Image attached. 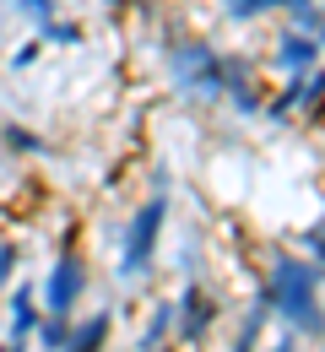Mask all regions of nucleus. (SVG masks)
<instances>
[{
	"label": "nucleus",
	"instance_id": "obj_1",
	"mask_svg": "<svg viewBox=\"0 0 325 352\" xmlns=\"http://www.w3.org/2000/svg\"><path fill=\"white\" fill-rule=\"evenodd\" d=\"M271 287H277L282 309H287L298 325H309V331L320 325V320H315V276H309L298 261H282V265H277V276H271Z\"/></svg>",
	"mask_w": 325,
	"mask_h": 352
},
{
	"label": "nucleus",
	"instance_id": "obj_6",
	"mask_svg": "<svg viewBox=\"0 0 325 352\" xmlns=\"http://www.w3.org/2000/svg\"><path fill=\"white\" fill-rule=\"evenodd\" d=\"M103 331H109V325H103V320H93V325H87L82 336H76V352H98V342H103Z\"/></svg>",
	"mask_w": 325,
	"mask_h": 352
},
{
	"label": "nucleus",
	"instance_id": "obj_8",
	"mask_svg": "<svg viewBox=\"0 0 325 352\" xmlns=\"http://www.w3.org/2000/svg\"><path fill=\"white\" fill-rule=\"evenodd\" d=\"M0 276H11V250H0Z\"/></svg>",
	"mask_w": 325,
	"mask_h": 352
},
{
	"label": "nucleus",
	"instance_id": "obj_4",
	"mask_svg": "<svg viewBox=\"0 0 325 352\" xmlns=\"http://www.w3.org/2000/svg\"><path fill=\"white\" fill-rule=\"evenodd\" d=\"M282 60H287V65H309V60H315V38H287Z\"/></svg>",
	"mask_w": 325,
	"mask_h": 352
},
{
	"label": "nucleus",
	"instance_id": "obj_3",
	"mask_svg": "<svg viewBox=\"0 0 325 352\" xmlns=\"http://www.w3.org/2000/svg\"><path fill=\"white\" fill-rule=\"evenodd\" d=\"M76 293H82V265H76V261H60V271L49 276V309L65 314V309L76 304Z\"/></svg>",
	"mask_w": 325,
	"mask_h": 352
},
{
	"label": "nucleus",
	"instance_id": "obj_7",
	"mask_svg": "<svg viewBox=\"0 0 325 352\" xmlns=\"http://www.w3.org/2000/svg\"><path fill=\"white\" fill-rule=\"evenodd\" d=\"M27 325H33V298L16 293V331H27Z\"/></svg>",
	"mask_w": 325,
	"mask_h": 352
},
{
	"label": "nucleus",
	"instance_id": "obj_5",
	"mask_svg": "<svg viewBox=\"0 0 325 352\" xmlns=\"http://www.w3.org/2000/svg\"><path fill=\"white\" fill-rule=\"evenodd\" d=\"M201 320H206V304H201V293H190L185 298V336H201Z\"/></svg>",
	"mask_w": 325,
	"mask_h": 352
},
{
	"label": "nucleus",
	"instance_id": "obj_9",
	"mask_svg": "<svg viewBox=\"0 0 325 352\" xmlns=\"http://www.w3.org/2000/svg\"><path fill=\"white\" fill-rule=\"evenodd\" d=\"M11 352H16V347H11Z\"/></svg>",
	"mask_w": 325,
	"mask_h": 352
},
{
	"label": "nucleus",
	"instance_id": "obj_2",
	"mask_svg": "<svg viewBox=\"0 0 325 352\" xmlns=\"http://www.w3.org/2000/svg\"><path fill=\"white\" fill-rule=\"evenodd\" d=\"M157 228H163V201H152V206L136 217L131 244H125V271H141V265L152 261V239H157Z\"/></svg>",
	"mask_w": 325,
	"mask_h": 352
}]
</instances>
